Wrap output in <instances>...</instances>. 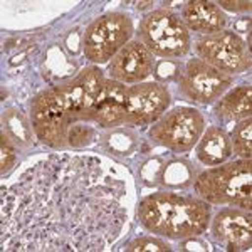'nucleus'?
<instances>
[{
  "label": "nucleus",
  "instance_id": "obj_15",
  "mask_svg": "<svg viewBox=\"0 0 252 252\" xmlns=\"http://www.w3.org/2000/svg\"><path fill=\"white\" fill-rule=\"evenodd\" d=\"M197 158L205 166L222 165L232 157V143L225 129L219 126H210L207 131L202 133L200 140L197 141Z\"/></svg>",
  "mask_w": 252,
  "mask_h": 252
},
{
  "label": "nucleus",
  "instance_id": "obj_12",
  "mask_svg": "<svg viewBox=\"0 0 252 252\" xmlns=\"http://www.w3.org/2000/svg\"><path fill=\"white\" fill-rule=\"evenodd\" d=\"M153 54L140 40H129L120 52L109 61L108 72L111 79L123 84L141 83L153 72Z\"/></svg>",
  "mask_w": 252,
  "mask_h": 252
},
{
  "label": "nucleus",
  "instance_id": "obj_9",
  "mask_svg": "<svg viewBox=\"0 0 252 252\" xmlns=\"http://www.w3.org/2000/svg\"><path fill=\"white\" fill-rule=\"evenodd\" d=\"M178 86L189 101L210 104L220 99L232 86V76L217 71L200 59H190L178 74Z\"/></svg>",
  "mask_w": 252,
  "mask_h": 252
},
{
  "label": "nucleus",
  "instance_id": "obj_18",
  "mask_svg": "<svg viewBox=\"0 0 252 252\" xmlns=\"http://www.w3.org/2000/svg\"><path fill=\"white\" fill-rule=\"evenodd\" d=\"M2 123H3V133L14 143L24 146V148L32 145V129L34 128H32V123L27 121V118L24 116V113L20 109L10 108L7 111H3Z\"/></svg>",
  "mask_w": 252,
  "mask_h": 252
},
{
  "label": "nucleus",
  "instance_id": "obj_13",
  "mask_svg": "<svg viewBox=\"0 0 252 252\" xmlns=\"http://www.w3.org/2000/svg\"><path fill=\"white\" fill-rule=\"evenodd\" d=\"M128 88L115 79H104L91 109V121L101 128H116L126 123L125 97Z\"/></svg>",
  "mask_w": 252,
  "mask_h": 252
},
{
  "label": "nucleus",
  "instance_id": "obj_1",
  "mask_svg": "<svg viewBox=\"0 0 252 252\" xmlns=\"http://www.w3.org/2000/svg\"><path fill=\"white\" fill-rule=\"evenodd\" d=\"M128 219L123 177L91 155L54 153L26 170L0 197L3 252H99Z\"/></svg>",
  "mask_w": 252,
  "mask_h": 252
},
{
  "label": "nucleus",
  "instance_id": "obj_22",
  "mask_svg": "<svg viewBox=\"0 0 252 252\" xmlns=\"http://www.w3.org/2000/svg\"><path fill=\"white\" fill-rule=\"evenodd\" d=\"M0 152H2V160H0V163H2V177H5L14 168L15 161H17V150H15L14 141L3 131H2V146H0Z\"/></svg>",
  "mask_w": 252,
  "mask_h": 252
},
{
  "label": "nucleus",
  "instance_id": "obj_23",
  "mask_svg": "<svg viewBox=\"0 0 252 252\" xmlns=\"http://www.w3.org/2000/svg\"><path fill=\"white\" fill-rule=\"evenodd\" d=\"M161 168H163V160H161V158H152V160H148L141 166V172H140L141 178L150 185L157 184V182L160 180Z\"/></svg>",
  "mask_w": 252,
  "mask_h": 252
},
{
  "label": "nucleus",
  "instance_id": "obj_14",
  "mask_svg": "<svg viewBox=\"0 0 252 252\" xmlns=\"http://www.w3.org/2000/svg\"><path fill=\"white\" fill-rule=\"evenodd\" d=\"M182 22L189 31H193L197 34H217L222 32L227 26L225 14L219 9L217 3L205 2V0H195L189 2L182 10Z\"/></svg>",
  "mask_w": 252,
  "mask_h": 252
},
{
  "label": "nucleus",
  "instance_id": "obj_24",
  "mask_svg": "<svg viewBox=\"0 0 252 252\" xmlns=\"http://www.w3.org/2000/svg\"><path fill=\"white\" fill-rule=\"evenodd\" d=\"M219 9H225L230 12H249L251 10V2H232V0H222L219 2Z\"/></svg>",
  "mask_w": 252,
  "mask_h": 252
},
{
  "label": "nucleus",
  "instance_id": "obj_17",
  "mask_svg": "<svg viewBox=\"0 0 252 252\" xmlns=\"http://www.w3.org/2000/svg\"><path fill=\"white\" fill-rule=\"evenodd\" d=\"M101 148L113 157H129L138 146V135L129 128H113L99 140Z\"/></svg>",
  "mask_w": 252,
  "mask_h": 252
},
{
  "label": "nucleus",
  "instance_id": "obj_20",
  "mask_svg": "<svg viewBox=\"0 0 252 252\" xmlns=\"http://www.w3.org/2000/svg\"><path fill=\"white\" fill-rule=\"evenodd\" d=\"M230 143H232V150L235 155L241 157L242 160H251L252 155V120L246 118V120L239 121L230 133Z\"/></svg>",
  "mask_w": 252,
  "mask_h": 252
},
{
  "label": "nucleus",
  "instance_id": "obj_19",
  "mask_svg": "<svg viewBox=\"0 0 252 252\" xmlns=\"http://www.w3.org/2000/svg\"><path fill=\"white\" fill-rule=\"evenodd\" d=\"M195 168L189 160H170L163 163L160 184L168 189H187L195 182Z\"/></svg>",
  "mask_w": 252,
  "mask_h": 252
},
{
  "label": "nucleus",
  "instance_id": "obj_16",
  "mask_svg": "<svg viewBox=\"0 0 252 252\" xmlns=\"http://www.w3.org/2000/svg\"><path fill=\"white\" fill-rule=\"evenodd\" d=\"M252 111V88L239 86L223 94L215 108V115L223 121H242L251 118Z\"/></svg>",
  "mask_w": 252,
  "mask_h": 252
},
{
  "label": "nucleus",
  "instance_id": "obj_26",
  "mask_svg": "<svg viewBox=\"0 0 252 252\" xmlns=\"http://www.w3.org/2000/svg\"><path fill=\"white\" fill-rule=\"evenodd\" d=\"M249 26H251V19H242V24L237 22L235 24V29H237L239 32H249Z\"/></svg>",
  "mask_w": 252,
  "mask_h": 252
},
{
  "label": "nucleus",
  "instance_id": "obj_3",
  "mask_svg": "<svg viewBox=\"0 0 252 252\" xmlns=\"http://www.w3.org/2000/svg\"><path fill=\"white\" fill-rule=\"evenodd\" d=\"M136 217L148 232L184 241L205 232L212 209L202 198L160 192L141 198L136 207Z\"/></svg>",
  "mask_w": 252,
  "mask_h": 252
},
{
  "label": "nucleus",
  "instance_id": "obj_2",
  "mask_svg": "<svg viewBox=\"0 0 252 252\" xmlns=\"http://www.w3.org/2000/svg\"><path fill=\"white\" fill-rule=\"evenodd\" d=\"M103 83V71L89 66L69 83L40 93L31 104V123L40 143L66 150L72 126L93 123L91 109Z\"/></svg>",
  "mask_w": 252,
  "mask_h": 252
},
{
  "label": "nucleus",
  "instance_id": "obj_7",
  "mask_svg": "<svg viewBox=\"0 0 252 252\" xmlns=\"http://www.w3.org/2000/svg\"><path fill=\"white\" fill-rule=\"evenodd\" d=\"M204 129L205 118L198 109L175 108L153 125L150 138L175 153H184L197 145Z\"/></svg>",
  "mask_w": 252,
  "mask_h": 252
},
{
  "label": "nucleus",
  "instance_id": "obj_11",
  "mask_svg": "<svg viewBox=\"0 0 252 252\" xmlns=\"http://www.w3.org/2000/svg\"><path fill=\"white\" fill-rule=\"evenodd\" d=\"M210 235L227 251H249L252 244L251 214L239 209H223L214 217Z\"/></svg>",
  "mask_w": 252,
  "mask_h": 252
},
{
  "label": "nucleus",
  "instance_id": "obj_5",
  "mask_svg": "<svg viewBox=\"0 0 252 252\" xmlns=\"http://www.w3.org/2000/svg\"><path fill=\"white\" fill-rule=\"evenodd\" d=\"M136 34L140 42L160 58H184L190 51V31L170 9H157L145 15Z\"/></svg>",
  "mask_w": 252,
  "mask_h": 252
},
{
  "label": "nucleus",
  "instance_id": "obj_10",
  "mask_svg": "<svg viewBox=\"0 0 252 252\" xmlns=\"http://www.w3.org/2000/svg\"><path fill=\"white\" fill-rule=\"evenodd\" d=\"M170 91L161 83H138L128 88L125 97L126 123L150 125L157 123L170 106Z\"/></svg>",
  "mask_w": 252,
  "mask_h": 252
},
{
  "label": "nucleus",
  "instance_id": "obj_4",
  "mask_svg": "<svg viewBox=\"0 0 252 252\" xmlns=\"http://www.w3.org/2000/svg\"><path fill=\"white\" fill-rule=\"evenodd\" d=\"M195 193L207 204L232 205L251 212L252 165L251 160H237L202 172L193 182Z\"/></svg>",
  "mask_w": 252,
  "mask_h": 252
},
{
  "label": "nucleus",
  "instance_id": "obj_6",
  "mask_svg": "<svg viewBox=\"0 0 252 252\" xmlns=\"http://www.w3.org/2000/svg\"><path fill=\"white\" fill-rule=\"evenodd\" d=\"M133 22L126 14L109 12L96 19L83 35V52L94 64L109 63L129 42Z\"/></svg>",
  "mask_w": 252,
  "mask_h": 252
},
{
  "label": "nucleus",
  "instance_id": "obj_8",
  "mask_svg": "<svg viewBox=\"0 0 252 252\" xmlns=\"http://www.w3.org/2000/svg\"><path fill=\"white\" fill-rule=\"evenodd\" d=\"M195 51L200 61L229 76L241 74L251 69L249 46L235 32L222 31L204 35L197 40Z\"/></svg>",
  "mask_w": 252,
  "mask_h": 252
},
{
  "label": "nucleus",
  "instance_id": "obj_21",
  "mask_svg": "<svg viewBox=\"0 0 252 252\" xmlns=\"http://www.w3.org/2000/svg\"><path fill=\"white\" fill-rule=\"evenodd\" d=\"M170 244H166L160 239H153V237H141V239H135L133 242H129L128 246H125V251L129 252H157V251H170Z\"/></svg>",
  "mask_w": 252,
  "mask_h": 252
},
{
  "label": "nucleus",
  "instance_id": "obj_25",
  "mask_svg": "<svg viewBox=\"0 0 252 252\" xmlns=\"http://www.w3.org/2000/svg\"><path fill=\"white\" fill-rule=\"evenodd\" d=\"M180 249L182 251H207L209 246H207V242H204V241H198L197 237H189L185 242L180 244Z\"/></svg>",
  "mask_w": 252,
  "mask_h": 252
}]
</instances>
